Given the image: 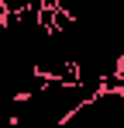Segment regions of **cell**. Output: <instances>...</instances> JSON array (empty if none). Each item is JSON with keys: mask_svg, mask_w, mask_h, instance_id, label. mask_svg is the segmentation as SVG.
Masks as SVG:
<instances>
[{"mask_svg": "<svg viewBox=\"0 0 124 128\" xmlns=\"http://www.w3.org/2000/svg\"><path fill=\"white\" fill-rule=\"evenodd\" d=\"M0 18H7V7H3V0H0Z\"/></svg>", "mask_w": 124, "mask_h": 128, "instance_id": "1", "label": "cell"}]
</instances>
